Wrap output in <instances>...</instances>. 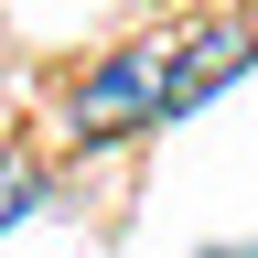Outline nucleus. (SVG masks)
I'll return each instance as SVG.
<instances>
[{"instance_id":"obj_1","label":"nucleus","mask_w":258,"mask_h":258,"mask_svg":"<svg viewBox=\"0 0 258 258\" xmlns=\"http://www.w3.org/2000/svg\"><path fill=\"white\" fill-rule=\"evenodd\" d=\"M161 64H172V32L118 43V54L76 86V140H129V129H161Z\"/></svg>"},{"instance_id":"obj_2","label":"nucleus","mask_w":258,"mask_h":258,"mask_svg":"<svg viewBox=\"0 0 258 258\" xmlns=\"http://www.w3.org/2000/svg\"><path fill=\"white\" fill-rule=\"evenodd\" d=\"M247 54H258V43H247L237 22H194L183 43H172V64H161V118H183V108H205V97H215L226 76H237Z\"/></svg>"},{"instance_id":"obj_3","label":"nucleus","mask_w":258,"mask_h":258,"mask_svg":"<svg viewBox=\"0 0 258 258\" xmlns=\"http://www.w3.org/2000/svg\"><path fill=\"white\" fill-rule=\"evenodd\" d=\"M32 194H43V172H32V161H0V226H22Z\"/></svg>"}]
</instances>
